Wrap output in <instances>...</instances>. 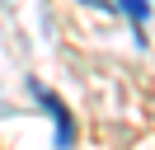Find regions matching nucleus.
Instances as JSON below:
<instances>
[{
  "label": "nucleus",
  "mask_w": 155,
  "mask_h": 150,
  "mask_svg": "<svg viewBox=\"0 0 155 150\" xmlns=\"http://www.w3.org/2000/svg\"><path fill=\"white\" fill-rule=\"evenodd\" d=\"M28 89H33V99H38V108L52 117V141H57V150H71V145H75V117H71V108H66L42 80H33Z\"/></svg>",
  "instance_id": "obj_1"
},
{
  "label": "nucleus",
  "mask_w": 155,
  "mask_h": 150,
  "mask_svg": "<svg viewBox=\"0 0 155 150\" xmlns=\"http://www.w3.org/2000/svg\"><path fill=\"white\" fill-rule=\"evenodd\" d=\"M117 9H122V14L136 24V33H141V28H146V19H150V5H146V0H117Z\"/></svg>",
  "instance_id": "obj_2"
},
{
  "label": "nucleus",
  "mask_w": 155,
  "mask_h": 150,
  "mask_svg": "<svg viewBox=\"0 0 155 150\" xmlns=\"http://www.w3.org/2000/svg\"><path fill=\"white\" fill-rule=\"evenodd\" d=\"M80 5H89V9H117V0H80Z\"/></svg>",
  "instance_id": "obj_3"
}]
</instances>
